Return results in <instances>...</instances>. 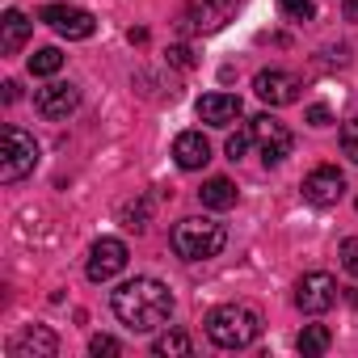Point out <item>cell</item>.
<instances>
[{
  "label": "cell",
  "mask_w": 358,
  "mask_h": 358,
  "mask_svg": "<svg viewBox=\"0 0 358 358\" xmlns=\"http://www.w3.org/2000/svg\"><path fill=\"white\" fill-rule=\"evenodd\" d=\"M110 308H114V316L127 329L152 333V329H160L173 316V291L160 278H131V282H122L110 295Z\"/></svg>",
  "instance_id": "1"
},
{
  "label": "cell",
  "mask_w": 358,
  "mask_h": 358,
  "mask_svg": "<svg viewBox=\"0 0 358 358\" xmlns=\"http://www.w3.org/2000/svg\"><path fill=\"white\" fill-rule=\"evenodd\" d=\"M207 337L220 350H245L262 337V312L249 303H220L207 316Z\"/></svg>",
  "instance_id": "2"
},
{
  "label": "cell",
  "mask_w": 358,
  "mask_h": 358,
  "mask_svg": "<svg viewBox=\"0 0 358 358\" xmlns=\"http://www.w3.org/2000/svg\"><path fill=\"white\" fill-rule=\"evenodd\" d=\"M173 253L182 262H207V257H220L224 245H228V228L215 224V220H182L173 228Z\"/></svg>",
  "instance_id": "3"
},
{
  "label": "cell",
  "mask_w": 358,
  "mask_h": 358,
  "mask_svg": "<svg viewBox=\"0 0 358 358\" xmlns=\"http://www.w3.org/2000/svg\"><path fill=\"white\" fill-rule=\"evenodd\" d=\"M38 164V143L34 135H26L22 127H5V135H0V182H22V177H30Z\"/></svg>",
  "instance_id": "4"
},
{
  "label": "cell",
  "mask_w": 358,
  "mask_h": 358,
  "mask_svg": "<svg viewBox=\"0 0 358 358\" xmlns=\"http://www.w3.org/2000/svg\"><path fill=\"white\" fill-rule=\"evenodd\" d=\"M236 9H241V0H186L177 30L182 34H215L236 17Z\"/></svg>",
  "instance_id": "5"
},
{
  "label": "cell",
  "mask_w": 358,
  "mask_h": 358,
  "mask_svg": "<svg viewBox=\"0 0 358 358\" xmlns=\"http://www.w3.org/2000/svg\"><path fill=\"white\" fill-rule=\"evenodd\" d=\"M249 131H253V143H257V152H262L266 164H282L291 156V148H295V135L278 118H270V114H257L249 122Z\"/></svg>",
  "instance_id": "6"
},
{
  "label": "cell",
  "mask_w": 358,
  "mask_h": 358,
  "mask_svg": "<svg viewBox=\"0 0 358 358\" xmlns=\"http://www.w3.org/2000/svg\"><path fill=\"white\" fill-rule=\"evenodd\" d=\"M295 303H299V312H308V316L329 312V308L337 303V282H333V274H324V270L303 274V278L295 282Z\"/></svg>",
  "instance_id": "7"
},
{
  "label": "cell",
  "mask_w": 358,
  "mask_h": 358,
  "mask_svg": "<svg viewBox=\"0 0 358 358\" xmlns=\"http://www.w3.org/2000/svg\"><path fill=\"white\" fill-rule=\"evenodd\" d=\"M122 270H127V245H122L118 236H101V241L89 249V266H85L89 282H110V278H118Z\"/></svg>",
  "instance_id": "8"
},
{
  "label": "cell",
  "mask_w": 358,
  "mask_h": 358,
  "mask_svg": "<svg viewBox=\"0 0 358 358\" xmlns=\"http://www.w3.org/2000/svg\"><path fill=\"white\" fill-rule=\"evenodd\" d=\"M38 22H47V26H51L55 34H64V38H93V30H97L93 13L72 9V5H43V9H38Z\"/></svg>",
  "instance_id": "9"
},
{
  "label": "cell",
  "mask_w": 358,
  "mask_h": 358,
  "mask_svg": "<svg viewBox=\"0 0 358 358\" xmlns=\"http://www.w3.org/2000/svg\"><path fill=\"white\" fill-rule=\"evenodd\" d=\"M299 76L295 72H282V68H266V72H257L253 76V93L266 101V106H291V101H299Z\"/></svg>",
  "instance_id": "10"
},
{
  "label": "cell",
  "mask_w": 358,
  "mask_h": 358,
  "mask_svg": "<svg viewBox=\"0 0 358 358\" xmlns=\"http://www.w3.org/2000/svg\"><path fill=\"white\" fill-rule=\"evenodd\" d=\"M341 194H345V177L337 173V164H316L303 177V199L312 207H333V203H341Z\"/></svg>",
  "instance_id": "11"
},
{
  "label": "cell",
  "mask_w": 358,
  "mask_h": 358,
  "mask_svg": "<svg viewBox=\"0 0 358 358\" xmlns=\"http://www.w3.org/2000/svg\"><path fill=\"white\" fill-rule=\"evenodd\" d=\"M76 106H80V89H76V85H64V80L38 89V97H34V110H38L47 122H64Z\"/></svg>",
  "instance_id": "12"
},
{
  "label": "cell",
  "mask_w": 358,
  "mask_h": 358,
  "mask_svg": "<svg viewBox=\"0 0 358 358\" xmlns=\"http://www.w3.org/2000/svg\"><path fill=\"white\" fill-rule=\"evenodd\" d=\"M59 354V337L47 324H30L9 341V358H55Z\"/></svg>",
  "instance_id": "13"
},
{
  "label": "cell",
  "mask_w": 358,
  "mask_h": 358,
  "mask_svg": "<svg viewBox=\"0 0 358 358\" xmlns=\"http://www.w3.org/2000/svg\"><path fill=\"white\" fill-rule=\"evenodd\" d=\"M241 110H245V101L236 93H207V97H199V118L207 127H232L241 118Z\"/></svg>",
  "instance_id": "14"
},
{
  "label": "cell",
  "mask_w": 358,
  "mask_h": 358,
  "mask_svg": "<svg viewBox=\"0 0 358 358\" xmlns=\"http://www.w3.org/2000/svg\"><path fill=\"white\" fill-rule=\"evenodd\" d=\"M173 160H177V169H186V173L203 169L211 160V143L203 139V131H182V135H177L173 139Z\"/></svg>",
  "instance_id": "15"
},
{
  "label": "cell",
  "mask_w": 358,
  "mask_h": 358,
  "mask_svg": "<svg viewBox=\"0 0 358 358\" xmlns=\"http://www.w3.org/2000/svg\"><path fill=\"white\" fill-rule=\"evenodd\" d=\"M0 30H5V38H0V51L5 55H17L30 38V22L22 9H5V22H0Z\"/></svg>",
  "instance_id": "16"
},
{
  "label": "cell",
  "mask_w": 358,
  "mask_h": 358,
  "mask_svg": "<svg viewBox=\"0 0 358 358\" xmlns=\"http://www.w3.org/2000/svg\"><path fill=\"white\" fill-rule=\"evenodd\" d=\"M199 199H203V207H211V211H228V207H236V186L228 182V177H211V182H203Z\"/></svg>",
  "instance_id": "17"
},
{
  "label": "cell",
  "mask_w": 358,
  "mask_h": 358,
  "mask_svg": "<svg viewBox=\"0 0 358 358\" xmlns=\"http://www.w3.org/2000/svg\"><path fill=\"white\" fill-rule=\"evenodd\" d=\"M295 345H299V354H303V358H316V354H324V350L333 345V333H329L324 324H308V329L299 333V341H295Z\"/></svg>",
  "instance_id": "18"
},
{
  "label": "cell",
  "mask_w": 358,
  "mask_h": 358,
  "mask_svg": "<svg viewBox=\"0 0 358 358\" xmlns=\"http://www.w3.org/2000/svg\"><path fill=\"white\" fill-rule=\"evenodd\" d=\"M59 68H64V55H59L55 47H43V51L30 55V72H34V76H55Z\"/></svg>",
  "instance_id": "19"
},
{
  "label": "cell",
  "mask_w": 358,
  "mask_h": 358,
  "mask_svg": "<svg viewBox=\"0 0 358 358\" xmlns=\"http://www.w3.org/2000/svg\"><path fill=\"white\" fill-rule=\"evenodd\" d=\"M190 350H194L190 337L177 333V329H173V333H160V337L152 341V354H190Z\"/></svg>",
  "instance_id": "20"
},
{
  "label": "cell",
  "mask_w": 358,
  "mask_h": 358,
  "mask_svg": "<svg viewBox=\"0 0 358 358\" xmlns=\"http://www.w3.org/2000/svg\"><path fill=\"white\" fill-rule=\"evenodd\" d=\"M278 9H282V17H291V22H312V13H316L312 0H278Z\"/></svg>",
  "instance_id": "21"
},
{
  "label": "cell",
  "mask_w": 358,
  "mask_h": 358,
  "mask_svg": "<svg viewBox=\"0 0 358 358\" xmlns=\"http://www.w3.org/2000/svg\"><path fill=\"white\" fill-rule=\"evenodd\" d=\"M337 253H341V270H345L350 278H358V236H345Z\"/></svg>",
  "instance_id": "22"
},
{
  "label": "cell",
  "mask_w": 358,
  "mask_h": 358,
  "mask_svg": "<svg viewBox=\"0 0 358 358\" xmlns=\"http://www.w3.org/2000/svg\"><path fill=\"white\" fill-rule=\"evenodd\" d=\"M341 152L358 164V118H350V122L341 127Z\"/></svg>",
  "instance_id": "23"
},
{
  "label": "cell",
  "mask_w": 358,
  "mask_h": 358,
  "mask_svg": "<svg viewBox=\"0 0 358 358\" xmlns=\"http://www.w3.org/2000/svg\"><path fill=\"white\" fill-rule=\"evenodd\" d=\"M249 143H253V131H249V127L236 131V135H228V160H241V156L249 152Z\"/></svg>",
  "instance_id": "24"
},
{
  "label": "cell",
  "mask_w": 358,
  "mask_h": 358,
  "mask_svg": "<svg viewBox=\"0 0 358 358\" xmlns=\"http://www.w3.org/2000/svg\"><path fill=\"white\" fill-rule=\"evenodd\" d=\"M89 354H97V358H101V354H106V358H114V354H122V345H118L110 333H97V337L89 341Z\"/></svg>",
  "instance_id": "25"
},
{
  "label": "cell",
  "mask_w": 358,
  "mask_h": 358,
  "mask_svg": "<svg viewBox=\"0 0 358 358\" xmlns=\"http://www.w3.org/2000/svg\"><path fill=\"white\" fill-rule=\"evenodd\" d=\"M308 122H312V127H329V122H333L329 106H312V110H308Z\"/></svg>",
  "instance_id": "26"
},
{
  "label": "cell",
  "mask_w": 358,
  "mask_h": 358,
  "mask_svg": "<svg viewBox=\"0 0 358 358\" xmlns=\"http://www.w3.org/2000/svg\"><path fill=\"white\" fill-rule=\"evenodd\" d=\"M341 13H345V22H358V0H341Z\"/></svg>",
  "instance_id": "27"
}]
</instances>
